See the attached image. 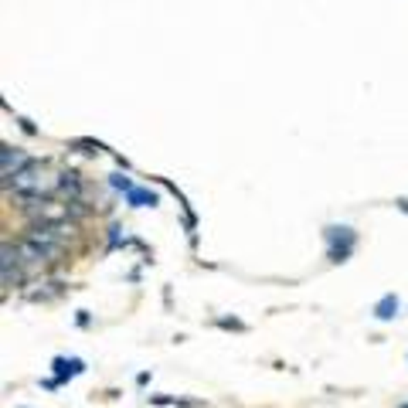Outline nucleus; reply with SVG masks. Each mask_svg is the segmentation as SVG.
Wrapping results in <instances>:
<instances>
[{
	"label": "nucleus",
	"instance_id": "f257e3e1",
	"mask_svg": "<svg viewBox=\"0 0 408 408\" xmlns=\"http://www.w3.org/2000/svg\"><path fill=\"white\" fill-rule=\"evenodd\" d=\"M327 245H330V259L333 262H347V255L357 245V235L350 228H327Z\"/></svg>",
	"mask_w": 408,
	"mask_h": 408
},
{
	"label": "nucleus",
	"instance_id": "f03ea898",
	"mask_svg": "<svg viewBox=\"0 0 408 408\" xmlns=\"http://www.w3.org/2000/svg\"><path fill=\"white\" fill-rule=\"evenodd\" d=\"M34 160L21 150V146H10V143H3V150H0V174H3V181H10V177H17L21 170H27Z\"/></svg>",
	"mask_w": 408,
	"mask_h": 408
},
{
	"label": "nucleus",
	"instance_id": "7ed1b4c3",
	"mask_svg": "<svg viewBox=\"0 0 408 408\" xmlns=\"http://www.w3.org/2000/svg\"><path fill=\"white\" fill-rule=\"evenodd\" d=\"M58 198H62V201H79V198H86V184H82V174H79V170H62V174H58Z\"/></svg>",
	"mask_w": 408,
	"mask_h": 408
},
{
	"label": "nucleus",
	"instance_id": "20e7f679",
	"mask_svg": "<svg viewBox=\"0 0 408 408\" xmlns=\"http://www.w3.org/2000/svg\"><path fill=\"white\" fill-rule=\"evenodd\" d=\"M55 378L58 381H68V378H75V374H82L86 371V364L79 361V357H55Z\"/></svg>",
	"mask_w": 408,
	"mask_h": 408
},
{
	"label": "nucleus",
	"instance_id": "39448f33",
	"mask_svg": "<svg viewBox=\"0 0 408 408\" xmlns=\"http://www.w3.org/2000/svg\"><path fill=\"white\" fill-rule=\"evenodd\" d=\"M374 316H378V320H395V316H398V296H392V293L381 296V300L374 303Z\"/></svg>",
	"mask_w": 408,
	"mask_h": 408
},
{
	"label": "nucleus",
	"instance_id": "423d86ee",
	"mask_svg": "<svg viewBox=\"0 0 408 408\" xmlns=\"http://www.w3.org/2000/svg\"><path fill=\"white\" fill-rule=\"evenodd\" d=\"M126 201L133 204V207H153V204H157V194L146 191V188H133V191L126 194Z\"/></svg>",
	"mask_w": 408,
	"mask_h": 408
},
{
	"label": "nucleus",
	"instance_id": "0eeeda50",
	"mask_svg": "<svg viewBox=\"0 0 408 408\" xmlns=\"http://www.w3.org/2000/svg\"><path fill=\"white\" fill-rule=\"evenodd\" d=\"M109 184H112L116 191H123V194H129V191L136 188V184H133L129 177H123V174H112V181H109Z\"/></svg>",
	"mask_w": 408,
	"mask_h": 408
},
{
	"label": "nucleus",
	"instance_id": "6e6552de",
	"mask_svg": "<svg viewBox=\"0 0 408 408\" xmlns=\"http://www.w3.org/2000/svg\"><path fill=\"white\" fill-rule=\"evenodd\" d=\"M221 327H228V330H245V323H238V320H218Z\"/></svg>",
	"mask_w": 408,
	"mask_h": 408
},
{
	"label": "nucleus",
	"instance_id": "1a4fd4ad",
	"mask_svg": "<svg viewBox=\"0 0 408 408\" xmlns=\"http://www.w3.org/2000/svg\"><path fill=\"white\" fill-rule=\"evenodd\" d=\"M395 204H398V211H405V214H408V198H398Z\"/></svg>",
	"mask_w": 408,
	"mask_h": 408
},
{
	"label": "nucleus",
	"instance_id": "9d476101",
	"mask_svg": "<svg viewBox=\"0 0 408 408\" xmlns=\"http://www.w3.org/2000/svg\"><path fill=\"white\" fill-rule=\"evenodd\" d=\"M398 408H408V402H405V405H398Z\"/></svg>",
	"mask_w": 408,
	"mask_h": 408
}]
</instances>
